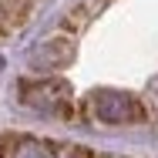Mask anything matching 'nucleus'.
<instances>
[{"mask_svg": "<svg viewBox=\"0 0 158 158\" xmlns=\"http://www.w3.org/2000/svg\"><path fill=\"white\" fill-rule=\"evenodd\" d=\"M84 108H88L91 121L111 125V128H118V125H141V121L148 118L141 98L128 94V91H118V88H98V91H91L88 101H84Z\"/></svg>", "mask_w": 158, "mask_h": 158, "instance_id": "1", "label": "nucleus"}, {"mask_svg": "<svg viewBox=\"0 0 158 158\" xmlns=\"http://www.w3.org/2000/svg\"><path fill=\"white\" fill-rule=\"evenodd\" d=\"M74 57H77V47H74L71 37H51V40L37 44L31 51V67H37V71H61Z\"/></svg>", "mask_w": 158, "mask_h": 158, "instance_id": "3", "label": "nucleus"}, {"mask_svg": "<svg viewBox=\"0 0 158 158\" xmlns=\"http://www.w3.org/2000/svg\"><path fill=\"white\" fill-rule=\"evenodd\" d=\"M0 67H3V57H0Z\"/></svg>", "mask_w": 158, "mask_h": 158, "instance_id": "7", "label": "nucleus"}, {"mask_svg": "<svg viewBox=\"0 0 158 158\" xmlns=\"http://www.w3.org/2000/svg\"><path fill=\"white\" fill-rule=\"evenodd\" d=\"M148 91H152V98H155V104H158V77L152 81V88H148Z\"/></svg>", "mask_w": 158, "mask_h": 158, "instance_id": "6", "label": "nucleus"}, {"mask_svg": "<svg viewBox=\"0 0 158 158\" xmlns=\"http://www.w3.org/2000/svg\"><path fill=\"white\" fill-rule=\"evenodd\" d=\"M20 101L44 114H64L71 108V88L64 81H27L20 84Z\"/></svg>", "mask_w": 158, "mask_h": 158, "instance_id": "2", "label": "nucleus"}, {"mask_svg": "<svg viewBox=\"0 0 158 158\" xmlns=\"http://www.w3.org/2000/svg\"><path fill=\"white\" fill-rule=\"evenodd\" d=\"M3 158H51V148L31 135H24V138H10L3 145Z\"/></svg>", "mask_w": 158, "mask_h": 158, "instance_id": "4", "label": "nucleus"}, {"mask_svg": "<svg viewBox=\"0 0 158 158\" xmlns=\"http://www.w3.org/2000/svg\"><path fill=\"white\" fill-rule=\"evenodd\" d=\"M51 158H91V148H84V145H57V152H51Z\"/></svg>", "mask_w": 158, "mask_h": 158, "instance_id": "5", "label": "nucleus"}]
</instances>
